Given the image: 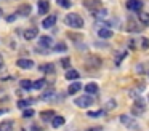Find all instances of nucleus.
<instances>
[{"mask_svg":"<svg viewBox=\"0 0 149 131\" xmlns=\"http://www.w3.org/2000/svg\"><path fill=\"white\" fill-rule=\"evenodd\" d=\"M64 22H66V26H69V27H72V29H82L84 27V19H82V16H79L77 13H69V15H66Z\"/></svg>","mask_w":149,"mask_h":131,"instance_id":"f257e3e1","label":"nucleus"},{"mask_svg":"<svg viewBox=\"0 0 149 131\" xmlns=\"http://www.w3.org/2000/svg\"><path fill=\"white\" fill-rule=\"evenodd\" d=\"M85 67L88 70H96L101 67V58L96 54H88L87 59H85Z\"/></svg>","mask_w":149,"mask_h":131,"instance_id":"f03ea898","label":"nucleus"},{"mask_svg":"<svg viewBox=\"0 0 149 131\" xmlns=\"http://www.w3.org/2000/svg\"><path fill=\"white\" fill-rule=\"evenodd\" d=\"M93 98L91 96H88V94H85V96H79V98H75L74 99V104L77 105V107H80V109H87V107H90L91 104H93Z\"/></svg>","mask_w":149,"mask_h":131,"instance_id":"7ed1b4c3","label":"nucleus"},{"mask_svg":"<svg viewBox=\"0 0 149 131\" xmlns=\"http://www.w3.org/2000/svg\"><path fill=\"white\" fill-rule=\"evenodd\" d=\"M144 110H146V102L143 101V99H136L135 101V104L132 105V114L133 115H143L144 114Z\"/></svg>","mask_w":149,"mask_h":131,"instance_id":"20e7f679","label":"nucleus"},{"mask_svg":"<svg viewBox=\"0 0 149 131\" xmlns=\"http://www.w3.org/2000/svg\"><path fill=\"white\" fill-rule=\"evenodd\" d=\"M84 6L91 13H95L101 8V0H84Z\"/></svg>","mask_w":149,"mask_h":131,"instance_id":"39448f33","label":"nucleus"},{"mask_svg":"<svg viewBox=\"0 0 149 131\" xmlns=\"http://www.w3.org/2000/svg\"><path fill=\"white\" fill-rule=\"evenodd\" d=\"M53 45V38L50 35H40L39 37V46H42L43 50H48Z\"/></svg>","mask_w":149,"mask_h":131,"instance_id":"423d86ee","label":"nucleus"},{"mask_svg":"<svg viewBox=\"0 0 149 131\" xmlns=\"http://www.w3.org/2000/svg\"><path fill=\"white\" fill-rule=\"evenodd\" d=\"M120 123H122L123 126H127V128H136L138 126V123H136L130 115H120Z\"/></svg>","mask_w":149,"mask_h":131,"instance_id":"0eeeda50","label":"nucleus"},{"mask_svg":"<svg viewBox=\"0 0 149 131\" xmlns=\"http://www.w3.org/2000/svg\"><path fill=\"white\" fill-rule=\"evenodd\" d=\"M127 8H128L130 11H141L143 2L141 0H127Z\"/></svg>","mask_w":149,"mask_h":131,"instance_id":"6e6552de","label":"nucleus"},{"mask_svg":"<svg viewBox=\"0 0 149 131\" xmlns=\"http://www.w3.org/2000/svg\"><path fill=\"white\" fill-rule=\"evenodd\" d=\"M16 66L19 69H32L34 67V61L32 59H27V58H21V59L16 61Z\"/></svg>","mask_w":149,"mask_h":131,"instance_id":"1a4fd4ad","label":"nucleus"},{"mask_svg":"<svg viewBox=\"0 0 149 131\" xmlns=\"http://www.w3.org/2000/svg\"><path fill=\"white\" fill-rule=\"evenodd\" d=\"M37 10H39V15H47L50 11V2L48 0H39Z\"/></svg>","mask_w":149,"mask_h":131,"instance_id":"9d476101","label":"nucleus"},{"mask_svg":"<svg viewBox=\"0 0 149 131\" xmlns=\"http://www.w3.org/2000/svg\"><path fill=\"white\" fill-rule=\"evenodd\" d=\"M55 24H56V16H55V15L47 16V18L42 21V27H43V29H52Z\"/></svg>","mask_w":149,"mask_h":131,"instance_id":"9b49d317","label":"nucleus"},{"mask_svg":"<svg viewBox=\"0 0 149 131\" xmlns=\"http://www.w3.org/2000/svg\"><path fill=\"white\" fill-rule=\"evenodd\" d=\"M143 27L144 26H136V22L133 21V19H128V24H127V30L128 32H139V30H143Z\"/></svg>","mask_w":149,"mask_h":131,"instance_id":"f8f14e48","label":"nucleus"},{"mask_svg":"<svg viewBox=\"0 0 149 131\" xmlns=\"http://www.w3.org/2000/svg\"><path fill=\"white\" fill-rule=\"evenodd\" d=\"M31 10H32V8H31V5L24 3V5H21L19 8L16 10V11H18L16 15H18V16H29V15H31Z\"/></svg>","mask_w":149,"mask_h":131,"instance_id":"ddd939ff","label":"nucleus"},{"mask_svg":"<svg viewBox=\"0 0 149 131\" xmlns=\"http://www.w3.org/2000/svg\"><path fill=\"white\" fill-rule=\"evenodd\" d=\"M37 35H39V29L37 27H31V29H27V30L24 32V38H26V40H32V38H36Z\"/></svg>","mask_w":149,"mask_h":131,"instance_id":"4468645a","label":"nucleus"},{"mask_svg":"<svg viewBox=\"0 0 149 131\" xmlns=\"http://www.w3.org/2000/svg\"><path fill=\"white\" fill-rule=\"evenodd\" d=\"M98 37L111 38V37H112V30H111L109 27H100V29H98Z\"/></svg>","mask_w":149,"mask_h":131,"instance_id":"2eb2a0df","label":"nucleus"},{"mask_svg":"<svg viewBox=\"0 0 149 131\" xmlns=\"http://www.w3.org/2000/svg\"><path fill=\"white\" fill-rule=\"evenodd\" d=\"M64 123H66V120H64V117H61V115H55V117L52 118V126L53 128H59Z\"/></svg>","mask_w":149,"mask_h":131,"instance_id":"dca6fc26","label":"nucleus"},{"mask_svg":"<svg viewBox=\"0 0 149 131\" xmlns=\"http://www.w3.org/2000/svg\"><path fill=\"white\" fill-rule=\"evenodd\" d=\"M82 88H84V86H82L79 82H74V83H71V85H69V88H68V94H75V93H79Z\"/></svg>","mask_w":149,"mask_h":131,"instance_id":"f3484780","label":"nucleus"},{"mask_svg":"<svg viewBox=\"0 0 149 131\" xmlns=\"http://www.w3.org/2000/svg\"><path fill=\"white\" fill-rule=\"evenodd\" d=\"M13 126H15V121H11V120L2 121L0 123V131H13Z\"/></svg>","mask_w":149,"mask_h":131,"instance_id":"a211bd4d","label":"nucleus"},{"mask_svg":"<svg viewBox=\"0 0 149 131\" xmlns=\"http://www.w3.org/2000/svg\"><path fill=\"white\" fill-rule=\"evenodd\" d=\"M138 19L143 26H149V13L146 11H138Z\"/></svg>","mask_w":149,"mask_h":131,"instance_id":"6ab92c4d","label":"nucleus"},{"mask_svg":"<svg viewBox=\"0 0 149 131\" xmlns=\"http://www.w3.org/2000/svg\"><path fill=\"white\" fill-rule=\"evenodd\" d=\"M53 117H55V112H53V110H43V112H40V118H42L43 121H52Z\"/></svg>","mask_w":149,"mask_h":131,"instance_id":"aec40b11","label":"nucleus"},{"mask_svg":"<svg viewBox=\"0 0 149 131\" xmlns=\"http://www.w3.org/2000/svg\"><path fill=\"white\" fill-rule=\"evenodd\" d=\"M34 102H36L34 99H21V101H18V107L19 109H27V107H31Z\"/></svg>","mask_w":149,"mask_h":131,"instance_id":"412c9836","label":"nucleus"},{"mask_svg":"<svg viewBox=\"0 0 149 131\" xmlns=\"http://www.w3.org/2000/svg\"><path fill=\"white\" fill-rule=\"evenodd\" d=\"M64 77H66V80H77L80 75H79V72H77V70L69 69L68 72H66V75H64Z\"/></svg>","mask_w":149,"mask_h":131,"instance_id":"4be33fe9","label":"nucleus"},{"mask_svg":"<svg viewBox=\"0 0 149 131\" xmlns=\"http://www.w3.org/2000/svg\"><path fill=\"white\" fill-rule=\"evenodd\" d=\"M39 70L40 72H45V73H55V66L53 64H45V66H40Z\"/></svg>","mask_w":149,"mask_h":131,"instance_id":"5701e85b","label":"nucleus"},{"mask_svg":"<svg viewBox=\"0 0 149 131\" xmlns=\"http://www.w3.org/2000/svg\"><path fill=\"white\" fill-rule=\"evenodd\" d=\"M53 96H55V89H48L43 94H40V101H50V99H53Z\"/></svg>","mask_w":149,"mask_h":131,"instance_id":"b1692460","label":"nucleus"},{"mask_svg":"<svg viewBox=\"0 0 149 131\" xmlns=\"http://www.w3.org/2000/svg\"><path fill=\"white\" fill-rule=\"evenodd\" d=\"M85 91L88 94H95V93H98V85L96 83H88V85H85Z\"/></svg>","mask_w":149,"mask_h":131,"instance_id":"393cba45","label":"nucleus"},{"mask_svg":"<svg viewBox=\"0 0 149 131\" xmlns=\"http://www.w3.org/2000/svg\"><path fill=\"white\" fill-rule=\"evenodd\" d=\"M53 50H55L56 53H63V51H66V50H68V46H66V43H64V42H59V43H56L55 46H53Z\"/></svg>","mask_w":149,"mask_h":131,"instance_id":"a878e982","label":"nucleus"},{"mask_svg":"<svg viewBox=\"0 0 149 131\" xmlns=\"http://www.w3.org/2000/svg\"><path fill=\"white\" fill-rule=\"evenodd\" d=\"M19 86L24 89V91H27V89H32V82H31V80H21V82H19Z\"/></svg>","mask_w":149,"mask_h":131,"instance_id":"bb28decb","label":"nucleus"},{"mask_svg":"<svg viewBox=\"0 0 149 131\" xmlns=\"http://www.w3.org/2000/svg\"><path fill=\"white\" fill-rule=\"evenodd\" d=\"M93 15L96 16L98 19H104V18H107V10H104V8H100L98 11H95Z\"/></svg>","mask_w":149,"mask_h":131,"instance_id":"cd10ccee","label":"nucleus"},{"mask_svg":"<svg viewBox=\"0 0 149 131\" xmlns=\"http://www.w3.org/2000/svg\"><path fill=\"white\" fill-rule=\"evenodd\" d=\"M45 78H40V80H37V82H34L32 83V89H42L43 86H45Z\"/></svg>","mask_w":149,"mask_h":131,"instance_id":"c85d7f7f","label":"nucleus"},{"mask_svg":"<svg viewBox=\"0 0 149 131\" xmlns=\"http://www.w3.org/2000/svg\"><path fill=\"white\" fill-rule=\"evenodd\" d=\"M87 115H88V117H91V118H98V117H103V115H104V110H90Z\"/></svg>","mask_w":149,"mask_h":131,"instance_id":"c756f323","label":"nucleus"},{"mask_svg":"<svg viewBox=\"0 0 149 131\" xmlns=\"http://www.w3.org/2000/svg\"><path fill=\"white\" fill-rule=\"evenodd\" d=\"M125 56H127V51H120L116 56V66H119V64L122 62V59H125Z\"/></svg>","mask_w":149,"mask_h":131,"instance_id":"7c9ffc66","label":"nucleus"},{"mask_svg":"<svg viewBox=\"0 0 149 131\" xmlns=\"http://www.w3.org/2000/svg\"><path fill=\"white\" fill-rule=\"evenodd\" d=\"M56 3H58L59 6H63V8H71V0H56Z\"/></svg>","mask_w":149,"mask_h":131,"instance_id":"2f4dec72","label":"nucleus"},{"mask_svg":"<svg viewBox=\"0 0 149 131\" xmlns=\"http://www.w3.org/2000/svg\"><path fill=\"white\" fill-rule=\"evenodd\" d=\"M34 114H36V112H34V109H24V112H23V117L24 118H31V117H34Z\"/></svg>","mask_w":149,"mask_h":131,"instance_id":"473e14b6","label":"nucleus"},{"mask_svg":"<svg viewBox=\"0 0 149 131\" xmlns=\"http://www.w3.org/2000/svg\"><path fill=\"white\" fill-rule=\"evenodd\" d=\"M61 66L64 67V69H69V67H71V59H69V58H63V59H61Z\"/></svg>","mask_w":149,"mask_h":131,"instance_id":"72a5a7b5","label":"nucleus"},{"mask_svg":"<svg viewBox=\"0 0 149 131\" xmlns=\"http://www.w3.org/2000/svg\"><path fill=\"white\" fill-rule=\"evenodd\" d=\"M149 48V40L146 37H141V50H148Z\"/></svg>","mask_w":149,"mask_h":131,"instance_id":"f704fd0d","label":"nucleus"},{"mask_svg":"<svg viewBox=\"0 0 149 131\" xmlns=\"http://www.w3.org/2000/svg\"><path fill=\"white\" fill-rule=\"evenodd\" d=\"M116 101H114V99H111V101L109 102H107V104H106V107H104V110H109V109H116Z\"/></svg>","mask_w":149,"mask_h":131,"instance_id":"c9c22d12","label":"nucleus"},{"mask_svg":"<svg viewBox=\"0 0 149 131\" xmlns=\"http://www.w3.org/2000/svg\"><path fill=\"white\" fill-rule=\"evenodd\" d=\"M68 37H71L72 40H80L82 35H77V34H68Z\"/></svg>","mask_w":149,"mask_h":131,"instance_id":"e433bc0d","label":"nucleus"},{"mask_svg":"<svg viewBox=\"0 0 149 131\" xmlns=\"http://www.w3.org/2000/svg\"><path fill=\"white\" fill-rule=\"evenodd\" d=\"M16 16H18V15H10V16H7V21H8V22H13L15 19H16Z\"/></svg>","mask_w":149,"mask_h":131,"instance_id":"4c0bfd02","label":"nucleus"},{"mask_svg":"<svg viewBox=\"0 0 149 131\" xmlns=\"http://www.w3.org/2000/svg\"><path fill=\"white\" fill-rule=\"evenodd\" d=\"M87 131H103V128L101 126H93V128H88Z\"/></svg>","mask_w":149,"mask_h":131,"instance_id":"58836bf2","label":"nucleus"},{"mask_svg":"<svg viewBox=\"0 0 149 131\" xmlns=\"http://www.w3.org/2000/svg\"><path fill=\"white\" fill-rule=\"evenodd\" d=\"M32 131H42V128H39L37 125H32V128H31Z\"/></svg>","mask_w":149,"mask_h":131,"instance_id":"ea45409f","label":"nucleus"},{"mask_svg":"<svg viewBox=\"0 0 149 131\" xmlns=\"http://www.w3.org/2000/svg\"><path fill=\"white\" fill-rule=\"evenodd\" d=\"M2 15H3V11H2V8H0V18H2Z\"/></svg>","mask_w":149,"mask_h":131,"instance_id":"a19ab883","label":"nucleus"}]
</instances>
